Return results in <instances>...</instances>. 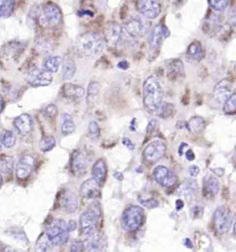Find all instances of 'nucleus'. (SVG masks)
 <instances>
[{"label": "nucleus", "instance_id": "6", "mask_svg": "<svg viewBox=\"0 0 236 252\" xmlns=\"http://www.w3.org/2000/svg\"><path fill=\"white\" fill-rule=\"evenodd\" d=\"M128 33L125 32L124 27L117 23H110L106 25L105 37L106 45L111 47H119L123 45L124 41L126 40Z\"/></svg>", "mask_w": 236, "mask_h": 252}, {"label": "nucleus", "instance_id": "8", "mask_svg": "<svg viewBox=\"0 0 236 252\" xmlns=\"http://www.w3.org/2000/svg\"><path fill=\"white\" fill-rule=\"evenodd\" d=\"M42 20L49 26H57L62 21V13L60 7L53 2H48L42 6Z\"/></svg>", "mask_w": 236, "mask_h": 252}, {"label": "nucleus", "instance_id": "5", "mask_svg": "<svg viewBox=\"0 0 236 252\" xmlns=\"http://www.w3.org/2000/svg\"><path fill=\"white\" fill-rule=\"evenodd\" d=\"M143 219L144 210L142 208L139 206H130L122 215V228L126 231H137L142 224Z\"/></svg>", "mask_w": 236, "mask_h": 252}, {"label": "nucleus", "instance_id": "18", "mask_svg": "<svg viewBox=\"0 0 236 252\" xmlns=\"http://www.w3.org/2000/svg\"><path fill=\"white\" fill-rule=\"evenodd\" d=\"M80 194L83 198L88 200L98 198L101 195V186L92 178L89 179L83 182L81 186Z\"/></svg>", "mask_w": 236, "mask_h": 252}, {"label": "nucleus", "instance_id": "20", "mask_svg": "<svg viewBox=\"0 0 236 252\" xmlns=\"http://www.w3.org/2000/svg\"><path fill=\"white\" fill-rule=\"evenodd\" d=\"M60 207L67 214H74L79 207L77 197L72 192L67 190L62 193L60 200Z\"/></svg>", "mask_w": 236, "mask_h": 252}, {"label": "nucleus", "instance_id": "37", "mask_svg": "<svg viewBox=\"0 0 236 252\" xmlns=\"http://www.w3.org/2000/svg\"><path fill=\"white\" fill-rule=\"evenodd\" d=\"M3 146L6 149H11L13 147L16 142V137L12 131L6 130L1 138Z\"/></svg>", "mask_w": 236, "mask_h": 252}, {"label": "nucleus", "instance_id": "11", "mask_svg": "<svg viewBox=\"0 0 236 252\" xmlns=\"http://www.w3.org/2000/svg\"><path fill=\"white\" fill-rule=\"evenodd\" d=\"M35 158L33 156L27 155L22 157L15 168L17 178L21 181H25L30 178L35 168Z\"/></svg>", "mask_w": 236, "mask_h": 252}, {"label": "nucleus", "instance_id": "40", "mask_svg": "<svg viewBox=\"0 0 236 252\" xmlns=\"http://www.w3.org/2000/svg\"><path fill=\"white\" fill-rule=\"evenodd\" d=\"M58 113H59V110H58L57 105L54 104H49L46 107L43 112V115L45 118L49 119V120L55 119L57 117Z\"/></svg>", "mask_w": 236, "mask_h": 252}, {"label": "nucleus", "instance_id": "45", "mask_svg": "<svg viewBox=\"0 0 236 252\" xmlns=\"http://www.w3.org/2000/svg\"><path fill=\"white\" fill-rule=\"evenodd\" d=\"M130 63L127 61H121L117 64V67L118 69H122V70H127L130 68Z\"/></svg>", "mask_w": 236, "mask_h": 252}, {"label": "nucleus", "instance_id": "36", "mask_svg": "<svg viewBox=\"0 0 236 252\" xmlns=\"http://www.w3.org/2000/svg\"><path fill=\"white\" fill-rule=\"evenodd\" d=\"M236 94L235 92L224 103L223 111L226 115H232L236 113Z\"/></svg>", "mask_w": 236, "mask_h": 252}, {"label": "nucleus", "instance_id": "22", "mask_svg": "<svg viewBox=\"0 0 236 252\" xmlns=\"http://www.w3.org/2000/svg\"><path fill=\"white\" fill-rule=\"evenodd\" d=\"M168 76L169 79L176 81L184 75V64L180 59H172L167 63Z\"/></svg>", "mask_w": 236, "mask_h": 252}, {"label": "nucleus", "instance_id": "12", "mask_svg": "<svg viewBox=\"0 0 236 252\" xmlns=\"http://www.w3.org/2000/svg\"><path fill=\"white\" fill-rule=\"evenodd\" d=\"M125 32L128 33L129 36L132 37H144L147 33L148 27L147 23L139 16L132 17L130 20L125 23L124 27Z\"/></svg>", "mask_w": 236, "mask_h": 252}, {"label": "nucleus", "instance_id": "33", "mask_svg": "<svg viewBox=\"0 0 236 252\" xmlns=\"http://www.w3.org/2000/svg\"><path fill=\"white\" fill-rule=\"evenodd\" d=\"M57 145V141L53 136H45L39 142V149L42 153H48L52 151Z\"/></svg>", "mask_w": 236, "mask_h": 252}, {"label": "nucleus", "instance_id": "47", "mask_svg": "<svg viewBox=\"0 0 236 252\" xmlns=\"http://www.w3.org/2000/svg\"><path fill=\"white\" fill-rule=\"evenodd\" d=\"M157 121L152 119L149 122L148 125L147 132H150L153 131L154 129L155 128L156 126H157Z\"/></svg>", "mask_w": 236, "mask_h": 252}, {"label": "nucleus", "instance_id": "57", "mask_svg": "<svg viewBox=\"0 0 236 252\" xmlns=\"http://www.w3.org/2000/svg\"><path fill=\"white\" fill-rule=\"evenodd\" d=\"M2 143H1V137H0V152H1V150H2Z\"/></svg>", "mask_w": 236, "mask_h": 252}, {"label": "nucleus", "instance_id": "25", "mask_svg": "<svg viewBox=\"0 0 236 252\" xmlns=\"http://www.w3.org/2000/svg\"><path fill=\"white\" fill-rule=\"evenodd\" d=\"M84 88L82 86L78 85L72 84V83H65L62 87V94L64 96L69 99H79L84 96Z\"/></svg>", "mask_w": 236, "mask_h": 252}, {"label": "nucleus", "instance_id": "55", "mask_svg": "<svg viewBox=\"0 0 236 252\" xmlns=\"http://www.w3.org/2000/svg\"><path fill=\"white\" fill-rule=\"evenodd\" d=\"M114 176L118 180H123V175L121 173H118V172H116V173L114 174Z\"/></svg>", "mask_w": 236, "mask_h": 252}, {"label": "nucleus", "instance_id": "19", "mask_svg": "<svg viewBox=\"0 0 236 252\" xmlns=\"http://www.w3.org/2000/svg\"><path fill=\"white\" fill-rule=\"evenodd\" d=\"M13 125L20 134L26 135L33 130V119L28 114H22L18 117H15L13 121Z\"/></svg>", "mask_w": 236, "mask_h": 252}, {"label": "nucleus", "instance_id": "38", "mask_svg": "<svg viewBox=\"0 0 236 252\" xmlns=\"http://www.w3.org/2000/svg\"><path fill=\"white\" fill-rule=\"evenodd\" d=\"M51 244L50 242L47 239V236H40L38 241H37L36 245H35V252H49L50 250Z\"/></svg>", "mask_w": 236, "mask_h": 252}, {"label": "nucleus", "instance_id": "56", "mask_svg": "<svg viewBox=\"0 0 236 252\" xmlns=\"http://www.w3.org/2000/svg\"><path fill=\"white\" fill-rule=\"evenodd\" d=\"M3 182H4V180H3V177L1 173H0V188L2 187Z\"/></svg>", "mask_w": 236, "mask_h": 252}, {"label": "nucleus", "instance_id": "39", "mask_svg": "<svg viewBox=\"0 0 236 252\" xmlns=\"http://www.w3.org/2000/svg\"><path fill=\"white\" fill-rule=\"evenodd\" d=\"M208 4L214 11L222 12L228 7L229 1L228 0H209Z\"/></svg>", "mask_w": 236, "mask_h": 252}, {"label": "nucleus", "instance_id": "17", "mask_svg": "<svg viewBox=\"0 0 236 252\" xmlns=\"http://www.w3.org/2000/svg\"><path fill=\"white\" fill-rule=\"evenodd\" d=\"M70 168L71 173L76 177H82L87 171L86 156L81 151H74L71 157Z\"/></svg>", "mask_w": 236, "mask_h": 252}, {"label": "nucleus", "instance_id": "48", "mask_svg": "<svg viewBox=\"0 0 236 252\" xmlns=\"http://www.w3.org/2000/svg\"><path fill=\"white\" fill-rule=\"evenodd\" d=\"M3 252H26L23 251V250H20V249H16L14 248H12L11 246H6L5 247L4 250H3Z\"/></svg>", "mask_w": 236, "mask_h": 252}, {"label": "nucleus", "instance_id": "50", "mask_svg": "<svg viewBox=\"0 0 236 252\" xmlns=\"http://www.w3.org/2000/svg\"><path fill=\"white\" fill-rule=\"evenodd\" d=\"M188 144H186V143H181V144H180L179 148V156H182L183 153H184V150L185 148L187 147Z\"/></svg>", "mask_w": 236, "mask_h": 252}, {"label": "nucleus", "instance_id": "42", "mask_svg": "<svg viewBox=\"0 0 236 252\" xmlns=\"http://www.w3.org/2000/svg\"><path fill=\"white\" fill-rule=\"evenodd\" d=\"M139 202L144 207L148 208V209H154L158 207L159 202L154 199H148V200H139Z\"/></svg>", "mask_w": 236, "mask_h": 252}, {"label": "nucleus", "instance_id": "7", "mask_svg": "<svg viewBox=\"0 0 236 252\" xmlns=\"http://www.w3.org/2000/svg\"><path fill=\"white\" fill-rule=\"evenodd\" d=\"M214 226L219 234L228 232L234 222V215L225 207H218L214 213Z\"/></svg>", "mask_w": 236, "mask_h": 252}, {"label": "nucleus", "instance_id": "21", "mask_svg": "<svg viewBox=\"0 0 236 252\" xmlns=\"http://www.w3.org/2000/svg\"><path fill=\"white\" fill-rule=\"evenodd\" d=\"M108 173V167L103 159H99L95 162L91 169V175L95 182L102 186L105 183Z\"/></svg>", "mask_w": 236, "mask_h": 252}, {"label": "nucleus", "instance_id": "35", "mask_svg": "<svg viewBox=\"0 0 236 252\" xmlns=\"http://www.w3.org/2000/svg\"><path fill=\"white\" fill-rule=\"evenodd\" d=\"M175 106L172 103L164 102L161 103L160 108L156 112L155 115L162 119H167L171 117L174 111Z\"/></svg>", "mask_w": 236, "mask_h": 252}, {"label": "nucleus", "instance_id": "27", "mask_svg": "<svg viewBox=\"0 0 236 252\" xmlns=\"http://www.w3.org/2000/svg\"><path fill=\"white\" fill-rule=\"evenodd\" d=\"M62 59L59 56H47L42 63V69L51 74L57 72L62 64Z\"/></svg>", "mask_w": 236, "mask_h": 252}, {"label": "nucleus", "instance_id": "43", "mask_svg": "<svg viewBox=\"0 0 236 252\" xmlns=\"http://www.w3.org/2000/svg\"><path fill=\"white\" fill-rule=\"evenodd\" d=\"M84 250V244L82 242L75 241L71 244L70 252H83Z\"/></svg>", "mask_w": 236, "mask_h": 252}, {"label": "nucleus", "instance_id": "49", "mask_svg": "<svg viewBox=\"0 0 236 252\" xmlns=\"http://www.w3.org/2000/svg\"><path fill=\"white\" fill-rule=\"evenodd\" d=\"M186 159H187L188 161H193V160L195 159V154L194 153H193V151H192V150L189 149L187 151H186Z\"/></svg>", "mask_w": 236, "mask_h": 252}, {"label": "nucleus", "instance_id": "9", "mask_svg": "<svg viewBox=\"0 0 236 252\" xmlns=\"http://www.w3.org/2000/svg\"><path fill=\"white\" fill-rule=\"evenodd\" d=\"M27 83L33 88L49 86L53 82L51 73L44 69H33L27 75Z\"/></svg>", "mask_w": 236, "mask_h": 252}, {"label": "nucleus", "instance_id": "23", "mask_svg": "<svg viewBox=\"0 0 236 252\" xmlns=\"http://www.w3.org/2000/svg\"><path fill=\"white\" fill-rule=\"evenodd\" d=\"M75 61L69 56H65L62 61V78L64 81H70L76 74Z\"/></svg>", "mask_w": 236, "mask_h": 252}, {"label": "nucleus", "instance_id": "54", "mask_svg": "<svg viewBox=\"0 0 236 252\" xmlns=\"http://www.w3.org/2000/svg\"><path fill=\"white\" fill-rule=\"evenodd\" d=\"M81 15H89V16H93L94 13L92 12L89 11V10H85L81 12Z\"/></svg>", "mask_w": 236, "mask_h": 252}, {"label": "nucleus", "instance_id": "31", "mask_svg": "<svg viewBox=\"0 0 236 252\" xmlns=\"http://www.w3.org/2000/svg\"><path fill=\"white\" fill-rule=\"evenodd\" d=\"M15 168V159L11 156H2L0 158V173L10 175Z\"/></svg>", "mask_w": 236, "mask_h": 252}, {"label": "nucleus", "instance_id": "4", "mask_svg": "<svg viewBox=\"0 0 236 252\" xmlns=\"http://www.w3.org/2000/svg\"><path fill=\"white\" fill-rule=\"evenodd\" d=\"M69 231L68 223L62 219H55L50 223L46 236L51 244L55 246L65 245L69 239Z\"/></svg>", "mask_w": 236, "mask_h": 252}, {"label": "nucleus", "instance_id": "28", "mask_svg": "<svg viewBox=\"0 0 236 252\" xmlns=\"http://www.w3.org/2000/svg\"><path fill=\"white\" fill-rule=\"evenodd\" d=\"M220 189V183L217 178L209 177L206 179L204 183L203 191L206 196L210 197L215 196Z\"/></svg>", "mask_w": 236, "mask_h": 252}, {"label": "nucleus", "instance_id": "41", "mask_svg": "<svg viewBox=\"0 0 236 252\" xmlns=\"http://www.w3.org/2000/svg\"><path fill=\"white\" fill-rule=\"evenodd\" d=\"M101 134V129L96 121L90 122L89 124V135L92 139H97Z\"/></svg>", "mask_w": 236, "mask_h": 252}, {"label": "nucleus", "instance_id": "2", "mask_svg": "<svg viewBox=\"0 0 236 252\" xmlns=\"http://www.w3.org/2000/svg\"><path fill=\"white\" fill-rule=\"evenodd\" d=\"M164 90L157 78L150 76L143 85V101L146 110L151 115H155L160 108L164 98Z\"/></svg>", "mask_w": 236, "mask_h": 252}, {"label": "nucleus", "instance_id": "32", "mask_svg": "<svg viewBox=\"0 0 236 252\" xmlns=\"http://www.w3.org/2000/svg\"><path fill=\"white\" fill-rule=\"evenodd\" d=\"M15 6V1L0 0V18L11 16L14 11Z\"/></svg>", "mask_w": 236, "mask_h": 252}, {"label": "nucleus", "instance_id": "10", "mask_svg": "<svg viewBox=\"0 0 236 252\" xmlns=\"http://www.w3.org/2000/svg\"><path fill=\"white\" fill-rule=\"evenodd\" d=\"M171 35L168 27L164 25L158 24L151 31L148 37L149 46L152 50L160 49L163 41L166 40Z\"/></svg>", "mask_w": 236, "mask_h": 252}, {"label": "nucleus", "instance_id": "51", "mask_svg": "<svg viewBox=\"0 0 236 252\" xmlns=\"http://www.w3.org/2000/svg\"><path fill=\"white\" fill-rule=\"evenodd\" d=\"M68 228H69V231H74L76 228V223L74 221H69L68 223Z\"/></svg>", "mask_w": 236, "mask_h": 252}, {"label": "nucleus", "instance_id": "3", "mask_svg": "<svg viewBox=\"0 0 236 252\" xmlns=\"http://www.w3.org/2000/svg\"><path fill=\"white\" fill-rule=\"evenodd\" d=\"M101 218V210L97 204H92L85 211L80 218V227L87 238L96 234Z\"/></svg>", "mask_w": 236, "mask_h": 252}, {"label": "nucleus", "instance_id": "13", "mask_svg": "<svg viewBox=\"0 0 236 252\" xmlns=\"http://www.w3.org/2000/svg\"><path fill=\"white\" fill-rule=\"evenodd\" d=\"M166 145L160 141H154L150 143L144 151V159L148 162L155 163L164 156L166 153Z\"/></svg>", "mask_w": 236, "mask_h": 252}, {"label": "nucleus", "instance_id": "34", "mask_svg": "<svg viewBox=\"0 0 236 252\" xmlns=\"http://www.w3.org/2000/svg\"><path fill=\"white\" fill-rule=\"evenodd\" d=\"M99 90L100 85L98 82H90L87 91V102L88 104L94 103L99 93Z\"/></svg>", "mask_w": 236, "mask_h": 252}, {"label": "nucleus", "instance_id": "46", "mask_svg": "<svg viewBox=\"0 0 236 252\" xmlns=\"http://www.w3.org/2000/svg\"><path fill=\"white\" fill-rule=\"evenodd\" d=\"M122 142H123L124 146H126L130 151H133V150L135 149V144H134L132 142V141L130 140V139H128V138H123Z\"/></svg>", "mask_w": 236, "mask_h": 252}, {"label": "nucleus", "instance_id": "26", "mask_svg": "<svg viewBox=\"0 0 236 252\" xmlns=\"http://www.w3.org/2000/svg\"><path fill=\"white\" fill-rule=\"evenodd\" d=\"M186 56L191 61L200 62L204 58L203 45L198 41H194L188 46Z\"/></svg>", "mask_w": 236, "mask_h": 252}, {"label": "nucleus", "instance_id": "16", "mask_svg": "<svg viewBox=\"0 0 236 252\" xmlns=\"http://www.w3.org/2000/svg\"><path fill=\"white\" fill-rule=\"evenodd\" d=\"M153 176L159 185L164 187H171L176 185V175L166 166H159L154 169Z\"/></svg>", "mask_w": 236, "mask_h": 252}, {"label": "nucleus", "instance_id": "14", "mask_svg": "<svg viewBox=\"0 0 236 252\" xmlns=\"http://www.w3.org/2000/svg\"><path fill=\"white\" fill-rule=\"evenodd\" d=\"M137 11L148 19L157 18L161 11V4L152 0H140L136 3Z\"/></svg>", "mask_w": 236, "mask_h": 252}, {"label": "nucleus", "instance_id": "24", "mask_svg": "<svg viewBox=\"0 0 236 252\" xmlns=\"http://www.w3.org/2000/svg\"><path fill=\"white\" fill-rule=\"evenodd\" d=\"M85 249L88 252H102L105 247V241L97 233L87 238L86 243H83Z\"/></svg>", "mask_w": 236, "mask_h": 252}, {"label": "nucleus", "instance_id": "53", "mask_svg": "<svg viewBox=\"0 0 236 252\" xmlns=\"http://www.w3.org/2000/svg\"><path fill=\"white\" fill-rule=\"evenodd\" d=\"M183 207H184V202L181 200H177L176 202L177 210H180V209H182Z\"/></svg>", "mask_w": 236, "mask_h": 252}, {"label": "nucleus", "instance_id": "52", "mask_svg": "<svg viewBox=\"0 0 236 252\" xmlns=\"http://www.w3.org/2000/svg\"><path fill=\"white\" fill-rule=\"evenodd\" d=\"M4 108V99L2 95L0 94V114L3 112Z\"/></svg>", "mask_w": 236, "mask_h": 252}, {"label": "nucleus", "instance_id": "30", "mask_svg": "<svg viewBox=\"0 0 236 252\" xmlns=\"http://www.w3.org/2000/svg\"><path fill=\"white\" fill-rule=\"evenodd\" d=\"M205 121L201 117L195 116L190 119L189 122L186 124V127L188 130L195 134H198L201 132L205 128Z\"/></svg>", "mask_w": 236, "mask_h": 252}, {"label": "nucleus", "instance_id": "44", "mask_svg": "<svg viewBox=\"0 0 236 252\" xmlns=\"http://www.w3.org/2000/svg\"><path fill=\"white\" fill-rule=\"evenodd\" d=\"M200 168L195 165H192L188 168V173L192 177H196L200 173Z\"/></svg>", "mask_w": 236, "mask_h": 252}, {"label": "nucleus", "instance_id": "1", "mask_svg": "<svg viewBox=\"0 0 236 252\" xmlns=\"http://www.w3.org/2000/svg\"><path fill=\"white\" fill-rule=\"evenodd\" d=\"M74 47L79 56L94 59L104 51L106 42L99 32H88L77 37Z\"/></svg>", "mask_w": 236, "mask_h": 252}, {"label": "nucleus", "instance_id": "29", "mask_svg": "<svg viewBox=\"0 0 236 252\" xmlns=\"http://www.w3.org/2000/svg\"><path fill=\"white\" fill-rule=\"evenodd\" d=\"M60 130L61 133L64 136L70 135L75 132V124H74V119L69 114L64 113L62 115Z\"/></svg>", "mask_w": 236, "mask_h": 252}, {"label": "nucleus", "instance_id": "15", "mask_svg": "<svg viewBox=\"0 0 236 252\" xmlns=\"http://www.w3.org/2000/svg\"><path fill=\"white\" fill-rule=\"evenodd\" d=\"M233 82L225 78L215 85L213 88V97L217 103L224 104L234 93Z\"/></svg>", "mask_w": 236, "mask_h": 252}]
</instances>
